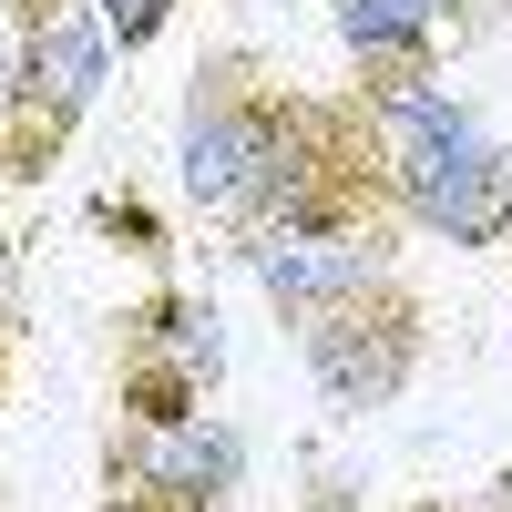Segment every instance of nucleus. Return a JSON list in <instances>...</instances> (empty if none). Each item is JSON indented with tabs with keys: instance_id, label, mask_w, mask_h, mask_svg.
I'll return each mask as SVG.
<instances>
[{
	"instance_id": "f257e3e1",
	"label": "nucleus",
	"mask_w": 512,
	"mask_h": 512,
	"mask_svg": "<svg viewBox=\"0 0 512 512\" xmlns=\"http://www.w3.org/2000/svg\"><path fill=\"white\" fill-rule=\"evenodd\" d=\"M369 175H390V164H379L359 82H297L277 52H256V41H216V52L185 72L175 195H185V216H205L226 246L246 226H267L287 195L369 185Z\"/></svg>"
},
{
	"instance_id": "f03ea898",
	"label": "nucleus",
	"mask_w": 512,
	"mask_h": 512,
	"mask_svg": "<svg viewBox=\"0 0 512 512\" xmlns=\"http://www.w3.org/2000/svg\"><path fill=\"white\" fill-rule=\"evenodd\" d=\"M359 103H369L400 216L431 246L502 256L512 246V134H492V113L472 93H451V72L390 82V93H359Z\"/></svg>"
},
{
	"instance_id": "7ed1b4c3",
	"label": "nucleus",
	"mask_w": 512,
	"mask_h": 512,
	"mask_svg": "<svg viewBox=\"0 0 512 512\" xmlns=\"http://www.w3.org/2000/svg\"><path fill=\"white\" fill-rule=\"evenodd\" d=\"M410 236H420V226L400 216L390 175H369V185L287 195L267 226H246V236H236V267H246V287L297 328V318L338 308V297H359V287H379V277H400V267H410Z\"/></svg>"
},
{
	"instance_id": "20e7f679",
	"label": "nucleus",
	"mask_w": 512,
	"mask_h": 512,
	"mask_svg": "<svg viewBox=\"0 0 512 512\" xmlns=\"http://www.w3.org/2000/svg\"><path fill=\"white\" fill-rule=\"evenodd\" d=\"M226 390V318L195 277H144V297L113 308L103 349V431H175Z\"/></svg>"
},
{
	"instance_id": "39448f33",
	"label": "nucleus",
	"mask_w": 512,
	"mask_h": 512,
	"mask_svg": "<svg viewBox=\"0 0 512 512\" xmlns=\"http://www.w3.org/2000/svg\"><path fill=\"white\" fill-rule=\"evenodd\" d=\"M431 338H441L431 287L400 267V277L338 297L318 318H297V369H308V390H318L328 420H369V410L410 400V379L431 369Z\"/></svg>"
},
{
	"instance_id": "423d86ee",
	"label": "nucleus",
	"mask_w": 512,
	"mask_h": 512,
	"mask_svg": "<svg viewBox=\"0 0 512 512\" xmlns=\"http://www.w3.org/2000/svg\"><path fill=\"white\" fill-rule=\"evenodd\" d=\"M113 31L103 11H72L52 31H31L21 41V72H11V103H0V185L31 195V185H52L62 175V154L72 134L103 113V82H113Z\"/></svg>"
},
{
	"instance_id": "0eeeda50",
	"label": "nucleus",
	"mask_w": 512,
	"mask_h": 512,
	"mask_svg": "<svg viewBox=\"0 0 512 512\" xmlns=\"http://www.w3.org/2000/svg\"><path fill=\"white\" fill-rule=\"evenodd\" d=\"M256 441L226 410H195L175 431H103L93 451V512H226L246 492Z\"/></svg>"
},
{
	"instance_id": "6e6552de",
	"label": "nucleus",
	"mask_w": 512,
	"mask_h": 512,
	"mask_svg": "<svg viewBox=\"0 0 512 512\" xmlns=\"http://www.w3.org/2000/svg\"><path fill=\"white\" fill-rule=\"evenodd\" d=\"M328 31L349 52L359 93H390V82H431L461 62V31L431 11V0H328Z\"/></svg>"
},
{
	"instance_id": "1a4fd4ad",
	"label": "nucleus",
	"mask_w": 512,
	"mask_h": 512,
	"mask_svg": "<svg viewBox=\"0 0 512 512\" xmlns=\"http://www.w3.org/2000/svg\"><path fill=\"white\" fill-rule=\"evenodd\" d=\"M93 226H103V236H134V256H144V267H154V277H175V236H164L134 195H93Z\"/></svg>"
},
{
	"instance_id": "9d476101",
	"label": "nucleus",
	"mask_w": 512,
	"mask_h": 512,
	"mask_svg": "<svg viewBox=\"0 0 512 512\" xmlns=\"http://www.w3.org/2000/svg\"><path fill=\"white\" fill-rule=\"evenodd\" d=\"M93 11H103V31H113V52L134 62V52H154V41L175 31V11H185V0H93Z\"/></svg>"
},
{
	"instance_id": "9b49d317",
	"label": "nucleus",
	"mask_w": 512,
	"mask_h": 512,
	"mask_svg": "<svg viewBox=\"0 0 512 512\" xmlns=\"http://www.w3.org/2000/svg\"><path fill=\"white\" fill-rule=\"evenodd\" d=\"M72 11H93V0H0V31H11V41H31V31L72 21Z\"/></svg>"
},
{
	"instance_id": "f8f14e48",
	"label": "nucleus",
	"mask_w": 512,
	"mask_h": 512,
	"mask_svg": "<svg viewBox=\"0 0 512 512\" xmlns=\"http://www.w3.org/2000/svg\"><path fill=\"white\" fill-rule=\"evenodd\" d=\"M297 512H379V502H369V482H359V472H318Z\"/></svg>"
},
{
	"instance_id": "ddd939ff",
	"label": "nucleus",
	"mask_w": 512,
	"mask_h": 512,
	"mask_svg": "<svg viewBox=\"0 0 512 512\" xmlns=\"http://www.w3.org/2000/svg\"><path fill=\"white\" fill-rule=\"evenodd\" d=\"M431 11H441V21L461 31V52H472V41H482V31L502 21V0H431Z\"/></svg>"
},
{
	"instance_id": "4468645a",
	"label": "nucleus",
	"mask_w": 512,
	"mask_h": 512,
	"mask_svg": "<svg viewBox=\"0 0 512 512\" xmlns=\"http://www.w3.org/2000/svg\"><path fill=\"white\" fill-rule=\"evenodd\" d=\"M11 72H21V41L0 31V103H11Z\"/></svg>"
},
{
	"instance_id": "2eb2a0df",
	"label": "nucleus",
	"mask_w": 512,
	"mask_h": 512,
	"mask_svg": "<svg viewBox=\"0 0 512 512\" xmlns=\"http://www.w3.org/2000/svg\"><path fill=\"white\" fill-rule=\"evenodd\" d=\"M0 400H11V308H0Z\"/></svg>"
}]
</instances>
